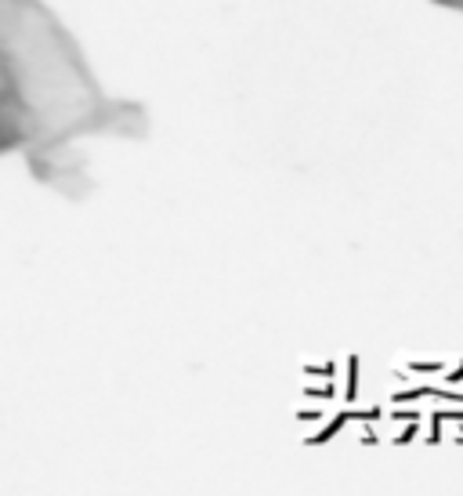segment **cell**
<instances>
[{
	"mask_svg": "<svg viewBox=\"0 0 463 496\" xmlns=\"http://www.w3.org/2000/svg\"><path fill=\"white\" fill-rule=\"evenodd\" d=\"M438 4H445V8H456V11H463V0H438Z\"/></svg>",
	"mask_w": 463,
	"mask_h": 496,
	"instance_id": "cell-1",
	"label": "cell"
}]
</instances>
